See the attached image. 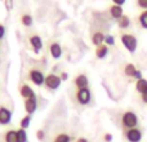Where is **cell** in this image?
I'll use <instances>...</instances> for the list:
<instances>
[{
	"label": "cell",
	"mask_w": 147,
	"mask_h": 142,
	"mask_svg": "<svg viewBox=\"0 0 147 142\" xmlns=\"http://www.w3.org/2000/svg\"><path fill=\"white\" fill-rule=\"evenodd\" d=\"M120 40H121V44L124 45V48L127 49L129 53H134V52L137 51L138 39L136 38L134 35H132V34H121Z\"/></svg>",
	"instance_id": "obj_1"
},
{
	"label": "cell",
	"mask_w": 147,
	"mask_h": 142,
	"mask_svg": "<svg viewBox=\"0 0 147 142\" xmlns=\"http://www.w3.org/2000/svg\"><path fill=\"white\" fill-rule=\"evenodd\" d=\"M138 124V116L133 111H125L121 116V125L125 129H132L136 128Z\"/></svg>",
	"instance_id": "obj_2"
},
{
	"label": "cell",
	"mask_w": 147,
	"mask_h": 142,
	"mask_svg": "<svg viewBox=\"0 0 147 142\" xmlns=\"http://www.w3.org/2000/svg\"><path fill=\"white\" fill-rule=\"evenodd\" d=\"M45 76H47L45 74L39 69H31L28 71V80L32 81V83L38 87L44 85V83H45Z\"/></svg>",
	"instance_id": "obj_3"
},
{
	"label": "cell",
	"mask_w": 147,
	"mask_h": 142,
	"mask_svg": "<svg viewBox=\"0 0 147 142\" xmlns=\"http://www.w3.org/2000/svg\"><path fill=\"white\" fill-rule=\"evenodd\" d=\"M75 97H76L78 103L81 105V106H86V105H89L92 101V93H90V91H89V88L78 89Z\"/></svg>",
	"instance_id": "obj_4"
},
{
	"label": "cell",
	"mask_w": 147,
	"mask_h": 142,
	"mask_svg": "<svg viewBox=\"0 0 147 142\" xmlns=\"http://www.w3.org/2000/svg\"><path fill=\"white\" fill-rule=\"evenodd\" d=\"M61 83H62L61 76H58L54 72H51L45 76V83H44V85L48 89H51V91H56V89L59 88Z\"/></svg>",
	"instance_id": "obj_5"
},
{
	"label": "cell",
	"mask_w": 147,
	"mask_h": 142,
	"mask_svg": "<svg viewBox=\"0 0 147 142\" xmlns=\"http://www.w3.org/2000/svg\"><path fill=\"white\" fill-rule=\"evenodd\" d=\"M125 137H127L128 142H141V140H142V131L137 127L132 128V129H127Z\"/></svg>",
	"instance_id": "obj_6"
},
{
	"label": "cell",
	"mask_w": 147,
	"mask_h": 142,
	"mask_svg": "<svg viewBox=\"0 0 147 142\" xmlns=\"http://www.w3.org/2000/svg\"><path fill=\"white\" fill-rule=\"evenodd\" d=\"M23 106H25V111L27 112L28 115H32L34 112L38 109V98H36V94L30 98H26L25 102H23Z\"/></svg>",
	"instance_id": "obj_7"
},
{
	"label": "cell",
	"mask_w": 147,
	"mask_h": 142,
	"mask_svg": "<svg viewBox=\"0 0 147 142\" xmlns=\"http://www.w3.org/2000/svg\"><path fill=\"white\" fill-rule=\"evenodd\" d=\"M13 112L7 106H0V125H8L12 122Z\"/></svg>",
	"instance_id": "obj_8"
},
{
	"label": "cell",
	"mask_w": 147,
	"mask_h": 142,
	"mask_svg": "<svg viewBox=\"0 0 147 142\" xmlns=\"http://www.w3.org/2000/svg\"><path fill=\"white\" fill-rule=\"evenodd\" d=\"M28 41H30V45H31V48H32V51L35 52V54L40 53V51L43 49V40H41L40 36L31 35L30 39H28Z\"/></svg>",
	"instance_id": "obj_9"
},
{
	"label": "cell",
	"mask_w": 147,
	"mask_h": 142,
	"mask_svg": "<svg viewBox=\"0 0 147 142\" xmlns=\"http://www.w3.org/2000/svg\"><path fill=\"white\" fill-rule=\"evenodd\" d=\"M49 54L53 60H58L62 57V47L58 41H53L49 45Z\"/></svg>",
	"instance_id": "obj_10"
},
{
	"label": "cell",
	"mask_w": 147,
	"mask_h": 142,
	"mask_svg": "<svg viewBox=\"0 0 147 142\" xmlns=\"http://www.w3.org/2000/svg\"><path fill=\"white\" fill-rule=\"evenodd\" d=\"M109 13H110V16H111L112 20H115V21H119L120 18L124 16L123 7H120V5H116V4H112L111 7H110Z\"/></svg>",
	"instance_id": "obj_11"
},
{
	"label": "cell",
	"mask_w": 147,
	"mask_h": 142,
	"mask_svg": "<svg viewBox=\"0 0 147 142\" xmlns=\"http://www.w3.org/2000/svg\"><path fill=\"white\" fill-rule=\"evenodd\" d=\"M74 84L78 89H81V88H88L89 85V79L85 74H79L75 79H74Z\"/></svg>",
	"instance_id": "obj_12"
},
{
	"label": "cell",
	"mask_w": 147,
	"mask_h": 142,
	"mask_svg": "<svg viewBox=\"0 0 147 142\" xmlns=\"http://www.w3.org/2000/svg\"><path fill=\"white\" fill-rule=\"evenodd\" d=\"M20 94L23 99H26V98H30V97L35 96V92H34V89L31 88L28 84L22 83L20 85Z\"/></svg>",
	"instance_id": "obj_13"
},
{
	"label": "cell",
	"mask_w": 147,
	"mask_h": 142,
	"mask_svg": "<svg viewBox=\"0 0 147 142\" xmlns=\"http://www.w3.org/2000/svg\"><path fill=\"white\" fill-rule=\"evenodd\" d=\"M94 54H96V57L98 60H103L107 57V54H109V45H106V44H101V45L96 47V51H94Z\"/></svg>",
	"instance_id": "obj_14"
},
{
	"label": "cell",
	"mask_w": 147,
	"mask_h": 142,
	"mask_svg": "<svg viewBox=\"0 0 147 142\" xmlns=\"http://www.w3.org/2000/svg\"><path fill=\"white\" fill-rule=\"evenodd\" d=\"M105 43V34L102 31H96V32L92 35V44L94 47H98L101 44Z\"/></svg>",
	"instance_id": "obj_15"
},
{
	"label": "cell",
	"mask_w": 147,
	"mask_h": 142,
	"mask_svg": "<svg viewBox=\"0 0 147 142\" xmlns=\"http://www.w3.org/2000/svg\"><path fill=\"white\" fill-rule=\"evenodd\" d=\"M4 142H18L17 131H16V129L7 131V132H5V135H4Z\"/></svg>",
	"instance_id": "obj_16"
},
{
	"label": "cell",
	"mask_w": 147,
	"mask_h": 142,
	"mask_svg": "<svg viewBox=\"0 0 147 142\" xmlns=\"http://www.w3.org/2000/svg\"><path fill=\"white\" fill-rule=\"evenodd\" d=\"M117 26H119V28H121V30L129 28L130 27V18H129V16H127V14L123 16V17L117 21Z\"/></svg>",
	"instance_id": "obj_17"
},
{
	"label": "cell",
	"mask_w": 147,
	"mask_h": 142,
	"mask_svg": "<svg viewBox=\"0 0 147 142\" xmlns=\"http://www.w3.org/2000/svg\"><path fill=\"white\" fill-rule=\"evenodd\" d=\"M21 23H22V26H25V27H30V26H32V23H34L32 16L28 14V13L22 14L21 16Z\"/></svg>",
	"instance_id": "obj_18"
},
{
	"label": "cell",
	"mask_w": 147,
	"mask_h": 142,
	"mask_svg": "<svg viewBox=\"0 0 147 142\" xmlns=\"http://www.w3.org/2000/svg\"><path fill=\"white\" fill-rule=\"evenodd\" d=\"M147 89V80L146 79H140V80H136V91L140 94H142Z\"/></svg>",
	"instance_id": "obj_19"
},
{
	"label": "cell",
	"mask_w": 147,
	"mask_h": 142,
	"mask_svg": "<svg viewBox=\"0 0 147 142\" xmlns=\"http://www.w3.org/2000/svg\"><path fill=\"white\" fill-rule=\"evenodd\" d=\"M138 23L142 28L147 30V10H142L138 16Z\"/></svg>",
	"instance_id": "obj_20"
},
{
	"label": "cell",
	"mask_w": 147,
	"mask_h": 142,
	"mask_svg": "<svg viewBox=\"0 0 147 142\" xmlns=\"http://www.w3.org/2000/svg\"><path fill=\"white\" fill-rule=\"evenodd\" d=\"M136 71H137V69H136V66L133 64H127L124 67V74L125 76H128V78H133L136 74Z\"/></svg>",
	"instance_id": "obj_21"
},
{
	"label": "cell",
	"mask_w": 147,
	"mask_h": 142,
	"mask_svg": "<svg viewBox=\"0 0 147 142\" xmlns=\"http://www.w3.org/2000/svg\"><path fill=\"white\" fill-rule=\"evenodd\" d=\"M53 142H71V137L67 133H58L54 136Z\"/></svg>",
	"instance_id": "obj_22"
},
{
	"label": "cell",
	"mask_w": 147,
	"mask_h": 142,
	"mask_svg": "<svg viewBox=\"0 0 147 142\" xmlns=\"http://www.w3.org/2000/svg\"><path fill=\"white\" fill-rule=\"evenodd\" d=\"M31 119H32V116H31V115H28V114H26L25 116L21 119L20 127L23 128V129H27V128L30 127V124H31Z\"/></svg>",
	"instance_id": "obj_23"
},
{
	"label": "cell",
	"mask_w": 147,
	"mask_h": 142,
	"mask_svg": "<svg viewBox=\"0 0 147 142\" xmlns=\"http://www.w3.org/2000/svg\"><path fill=\"white\" fill-rule=\"evenodd\" d=\"M17 138L18 142H27V132L23 128H20L17 129Z\"/></svg>",
	"instance_id": "obj_24"
},
{
	"label": "cell",
	"mask_w": 147,
	"mask_h": 142,
	"mask_svg": "<svg viewBox=\"0 0 147 142\" xmlns=\"http://www.w3.org/2000/svg\"><path fill=\"white\" fill-rule=\"evenodd\" d=\"M105 44H106V45H109V47L115 45V38L111 35V34L105 35Z\"/></svg>",
	"instance_id": "obj_25"
},
{
	"label": "cell",
	"mask_w": 147,
	"mask_h": 142,
	"mask_svg": "<svg viewBox=\"0 0 147 142\" xmlns=\"http://www.w3.org/2000/svg\"><path fill=\"white\" fill-rule=\"evenodd\" d=\"M137 5L143 10H147V0H137Z\"/></svg>",
	"instance_id": "obj_26"
},
{
	"label": "cell",
	"mask_w": 147,
	"mask_h": 142,
	"mask_svg": "<svg viewBox=\"0 0 147 142\" xmlns=\"http://www.w3.org/2000/svg\"><path fill=\"white\" fill-rule=\"evenodd\" d=\"M44 136H45V133H44V131H43V129H39L38 132H36V137H38V140H39V141L44 140Z\"/></svg>",
	"instance_id": "obj_27"
},
{
	"label": "cell",
	"mask_w": 147,
	"mask_h": 142,
	"mask_svg": "<svg viewBox=\"0 0 147 142\" xmlns=\"http://www.w3.org/2000/svg\"><path fill=\"white\" fill-rule=\"evenodd\" d=\"M5 7H7V10H12L13 9V0H5Z\"/></svg>",
	"instance_id": "obj_28"
},
{
	"label": "cell",
	"mask_w": 147,
	"mask_h": 142,
	"mask_svg": "<svg viewBox=\"0 0 147 142\" xmlns=\"http://www.w3.org/2000/svg\"><path fill=\"white\" fill-rule=\"evenodd\" d=\"M103 140H105V142H111L112 141V135H111V133H105V135H103Z\"/></svg>",
	"instance_id": "obj_29"
},
{
	"label": "cell",
	"mask_w": 147,
	"mask_h": 142,
	"mask_svg": "<svg viewBox=\"0 0 147 142\" xmlns=\"http://www.w3.org/2000/svg\"><path fill=\"white\" fill-rule=\"evenodd\" d=\"M133 78H134L136 80H140V79H142V78H143V76H142V71H141V70H137Z\"/></svg>",
	"instance_id": "obj_30"
},
{
	"label": "cell",
	"mask_w": 147,
	"mask_h": 142,
	"mask_svg": "<svg viewBox=\"0 0 147 142\" xmlns=\"http://www.w3.org/2000/svg\"><path fill=\"white\" fill-rule=\"evenodd\" d=\"M4 36H5V26L0 23V40H1Z\"/></svg>",
	"instance_id": "obj_31"
},
{
	"label": "cell",
	"mask_w": 147,
	"mask_h": 142,
	"mask_svg": "<svg viewBox=\"0 0 147 142\" xmlns=\"http://www.w3.org/2000/svg\"><path fill=\"white\" fill-rule=\"evenodd\" d=\"M112 4H116V5H120V7H123V5L125 4V1L127 0H111Z\"/></svg>",
	"instance_id": "obj_32"
},
{
	"label": "cell",
	"mask_w": 147,
	"mask_h": 142,
	"mask_svg": "<svg viewBox=\"0 0 147 142\" xmlns=\"http://www.w3.org/2000/svg\"><path fill=\"white\" fill-rule=\"evenodd\" d=\"M141 99H142L143 103H147V89L143 92L142 94H141Z\"/></svg>",
	"instance_id": "obj_33"
},
{
	"label": "cell",
	"mask_w": 147,
	"mask_h": 142,
	"mask_svg": "<svg viewBox=\"0 0 147 142\" xmlns=\"http://www.w3.org/2000/svg\"><path fill=\"white\" fill-rule=\"evenodd\" d=\"M67 78H69V76H67V72H62V74H61V79H62V81L67 80Z\"/></svg>",
	"instance_id": "obj_34"
},
{
	"label": "cell",
	"mask_w": 147,
	"mask_h": 142,
	"mask_svg": "<svg viewBox=\"0 0 147 142\" xmlns=\"http://www.w3.org/2000/svg\"><path fill=\"white\" fill-rule=\"evenodd\" d=\"M76 142H89V141L86 140L85 137H79L78 140H76Z\"/></svg>",
	"instance_id": "obj_35"
}]
</instances>
